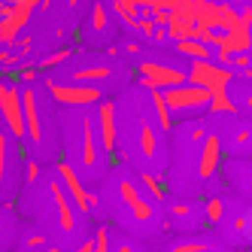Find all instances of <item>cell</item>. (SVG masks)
Here are the masks:
<instances>
[{
	"label": "cell",
	"mask_w": 252,
	"mask_h": 252,
	"mask_svg": "<svg viewBox=\"0 0 252 252\" xmlns=\"http://www.w3.org/2000/svg\"><path fill=\"white\" fill-rule=\"evenodd\" d=\"M61 146H64V158L76 167V173L82 179H97L100 176V170L106 164V152H103L94 116L70 113L61 122Z\"/></svg>",
	"instance_id": "1"
},
{
	"label": "cell",
	"mask_w": 252,
	"mask_h": 252,
	"mask_svg": "<svg viewBox=\"0 0 252 252\" xmlns=\"http://www.w3.org/2000/svg\"><path fill=\"white\" fill-rule=\"evenodd\" d=\"M113 216L122 228H128L140 237H149L158 231V207L155 201L143 191L140 179H134L131 173H125L116 167V179H113Z\"/></svg>",
	"instance_id": "2"
},
{
	"label": "cell",
	"mask_w": 252,
	"mask_h": 252,
	"mask_svg": "<svg viewBox=\"0 0 252 252\" xmlns=\"http://www.w3.org/2000/svg\"><path fill=\"white\" fill-rule=\"evenodd\" d=\"M64 64H70L58 82H88V85H110L116 82V67L119 61L106 52H82V55H70Z\"/></svg>",
	"instance_id": "3"
},
{
	"label": "cell",
	"mask_w": 252,
	"mask_h": 252,
	"mask_svg": "<svg viewBox=\"0 0 252 252\" xmlns=\"http://www.w3.org/2000/svg\"><path fill=\"white\" fill-rule=\"evenodd\" d=\"M164 100L170 106V116L183 119V122L210 110V92L201 88V85H194V82H183V85L164 88Z\"/></svg>",
	"instance_id": "4"
},
{
	"label": "cell",
	"mask_w": 252,
	"mask_h": 252,
	"mask_svg": "<svg viewBox=\"0 0 252 252\" xmlns=\"http://www.w3.org/2000/svg\"><path fill=\"white\" fill-rule=\"evenodd\" d=\"M46 88L55 103L70 106V110H88L103 100V88L88 85V82H58L55 76H46Z\"/></svg>",
	"instance_id": "5"
},
{
	"label": "cell",
	"mask_w": 252,
	"mask_h": 252,
	"mask_svg": "<svg viewBox=\"0 0 252 252\" xmlns=\"http://www.w3.org/2000/svg\"><path fill=\"white\" fill-rule=\"evenodd\" d=\"M137 79L143 88H173V85H183L189 82V70L167 64L161 58H146L143 55L137 61Z\"/></svg>",
	"instance_id": "6"
},
{
	"label": "cell",
	"mask_w": 252,
	"mask_h": 252,
	"mask_svg": "<svg viewBox=\"0 0 252 252\" xmlns=\"http://www.w3.org/2000/svg\"><path fill=\"white\" fill-rule=\"evenodd\" d=\"M0 119H3L6 131L15 140H25V106H22V88L15 85V79H0Z\"/></svg>",
	"instance_id": "7"
},
{
	"label": "cell",
	"mask_w": 252,
	"mask_h": 252,
	"mask_svg": "<svg viewBox=\"0 0 252 252\" xmlns=\"http://www.w3.org/2000/svg\"><path fill=\"white\" fill-rule=\"evenodd\" d=\"M55 173H58V179H61V186L67 189V194L73 197L76 210H79L82 216H94V213H97V197L85 189V179L76 173V167L70 164L67 158H61L58 164H55Z\"/></svg>",
	"instance_id": "8"
},
{
	"label": "cell",
	"mask_w": 252,
	"mask_h": 252,
	"mask_svg": "<svg viewBox=\"0 0 252 252\" xmlns=\"http://www.w3.org/2000/svg\"><path fill=\"white\" fill-rule=\"evenodd\" d=\"M237 79V73L219 61H189V82L207 88V92H225Z\"/></svg>",
	"instance_id": "9"
},
{
	"label": "cell",
	"mask_w": 252,
	"mask_h": 252,
	"mask_svg": "<svg viewBox=\"0 0 252 252\" xmlns=\"http://www.w3.org/2000/svg\"><path fill=\"white\" fill-rule=\"evenodd\" d=\"M94 125H97L106 158H116L119 155V103L116 100H100L97 113H94Z\"/></svg>",
	"instance_id": "10"
},
{
	"label": "cell",
	"mask_w": 252,
	"mask_h": 252,
	"mask_svg": "<svg viewBox=\"0 0 252 252\" xmlns=\"http://www.w3.org/2000/svg\"><path fill=\"white\" fill-rule=\"evenodd\" d=\"M37 6H40V0H15V3H9L6 15L0 19V46H12L19 40V33L25 31V25L31 22Z\"/></svg>",
	"instance_id": "11"
},
{
	"label": "cell",
	"mask_w": 252,
	"mask_h": 252,
	"mask_svg": "<svg viewBox=\"0 0 252 252\" xmlns=\"http://www.w3.org/2000/svg\"><path fill=\"white\" fill-rule=\"evenodd\" d=\"M222 173V140L219 134H207L197 149V179L201 183H213Z\"/></svg>",
	"instance_id": "12"
},
{
	"label": "cell",
	"mask_w": 252,
	"mask_h": 252,
	"mask_svg": "<svg viewBox=\"0 0 252 252\" xmlns=\"http://www.w3.org/2000/svg\"><path fill=\"white\" fill-rule=\"evenodd\" d=\"M167 222L179 231H194V225L207 222L204 219V207L194 204V201H170V210H167Z\"/></svg>",
	"instance_id": "13"
},
{
	"label": "cell",
	"mask_w": 252,
	"mask_h": 252,
	"mask_svg": "<svg viewBox=\"0 0 252 252\" xmlns=\"http://www.w3.org/2000/svg\"><path fill=\"white\" fill-rule=\"evenodd\" d=\"M106 28H110V6L103 0H94L88 15H85V28H82L85 43H100L106 37Z\"/></svg>",
	"instance_id": "14"
},
{
	"label": "cell",
	"mask_w": 252,
	"mask_h": 252,
	"mask_svg": "<svg viewBox=\"0 0 252 252\" xmlns=\"http://www.w3.org/2000/svg\"><path fill=\"white\" fill-rule=\"evenodd\" d=\"M179 55H186L189 61H216V49L204 43L201 37H189V40H176L173 43Z\"/></svg>",
	"instance_id": "15"
},
{
	"label": "cell",
	"mask_w": 252,
	"mask_h": 252,
	"mask_svg": "<svg viewBox=\"0 0 252 252\" xmlns=\"http://www.w3.org/2000/svg\"><path fill=\"white\" fill-rule=\"evenodd\" d=\"M149 92V100H152V116L158 122L161 134H170L173 131V116H170V106L164 100V88H146Z\"/></svg>",
	"instance_id": "16"
},
{
	"label": "cell",
	"mask_w": 252,
	"mask_h": 252,
	"mask_svg": "<svg viewBox=\"0 0 252 252\" xmlns=\"http://www.w3.org/2000/svg\"><path fill=\"white\" fill-rule=\"evenodd\" d=\"M216 249H219V243H216L213 237H194V234H191V237L167 246L164 252H216Z\"/></svg>",
	"instance_id": "17"
},
{
	"label": "cell",
	"mask_w": 252,
	"mask_h": 252,
	"mask_svg": "<svg viewBox=\"0 0 252 252\" xmlns=\"http://www.w3.org/2000/svg\"><path fill=\"white\" fill-rule=\"evenodd\" d=\"M207 113H216V116H234L237 113V103L231 100V94H228V88L225 92H210V110Z\"/></svg>",
	"instance_id": "18"
},
{
	"label": "cell",
	"mask_w": 252,
	"mask_h": 252,
	"mask_svg": "<svg viewBox=\"0 0 252 252\" xmlns=\"http://www.w3.org/2000/svg\"><path fill=\"white\" fill-rule=\"evenodd\" d=\"M110 252H146V249L134 240V234H113L110 231Z\"/></svg>",
	"instance_id": "19"
},
{
	"label": "cell",
	"mask_w": 252,
	"mask_h": 252,
	"mask_svg": "<svg viewBox=\"0 0 252 252\" xmlns=\"http://www.w3.org/2000/svg\"><path fill=\"white\" fill-rule=\"evenodd\" d=\"M204 219H207L210 225H216V222H222V219H225V201H222L219 194L207 197V204H204Z\"/></svg>",
	"instance_id": "20"
},
{
	"label": "cell",
	"mask_w": 252,
	"mask_h": 252,
	"mask_svg": "<svg viewBox=\"0 0 252 252\" xmlns=\"http://www.w3.org/2000/svg\"><path fill=\"white\" fill-rule=\"evenodd\" d=\"M70 55H73V49H70V46H61V49L52 52V55H46V58L37 64V70H55V67H61Z\"/></svg>",
	"instance_id": "21"
},
{
	"label": "cell",
	"mask_w": 252,
	"mask_h": 252,
	"mask_svg": "<svg viewBox=\"0 0 252 252\" xmlns=\"http://www.w3.org/2000/svg\"><path fill=\"white\" fill-rule=\"evenodd\" d=\"M6 164H9V137L0 131V186L6 183Z\"/></svg>",
	"instance_id": "22"
},
{
	"label": "cell",
	"mask_w": 252,
	"mask_h": 252,
	"mask_svg": "<svg viewBox=\"0 0 252 252\" xmlns=\"http://www.w3.org/2000/svg\"><path fill=\"white\" fill-rule=\"evenodd\" d=\"M92 243H94V249H92V252H110V228L100 225V228L92 234Z\"/></svg>",
	"instance_id": "23"
},
{
	"label": "cell",
	"mask_w": 252,
	"mask_h": 252,
	"mask_svg": "<svg viewBox=\"0 0 252 252\" xmlns=\"http://www.w3.org/2000/svg\"><path fill=\"white\" fill-rule=\"evenodd\" d=\"M40 176H43V167H40V161L28 158V161H25V189H28V186H33V183H37Z\"/></svg>",
	"instance_id": "24"
},
{
	"label": "cell",
	"mask_w": 252,
	"mask_h": 252,
	"mask_svg": "<svg viewBox=\"0 0 252 252\" xmlns=\"http://www.w3.org/2000/svg\"><path fill=\"white\" fill-rule=\"evenodd\" d=\"M19 61V52H12L9 46L0 49V73H6V70H12V64Z\"/></svg>",
	"instance_id": "25"
},
{
	"label": "cell",
	"mask_w": 252,
	"mask_h": 252,
	"mask_svg": "<svg viewBox=\"0 0 252 252\" xmlns=\"http://www.w3.org/2000/svg\"><path fill=\"white\" fill-rule=\"evenodd\" d=\"M149 15H152V22H155V28H167V25L173 22V9H152Z\"/></svg>",
	"instance_id": "26"
},
{
	"label": "cell",
	"mask_w": 252,
	"mask_h": 252,
	"mask_svg": "<svg viewBox=\"0 0 252 252\" xmlns=\"http://www.w3.org/2000/svg\"><path fill=\"white\" fill-rule=\"evenodd\" d=\"M216 252H225V249H216Z\"/></svg>",
	"instance_id": "27"
}]
</instances>
